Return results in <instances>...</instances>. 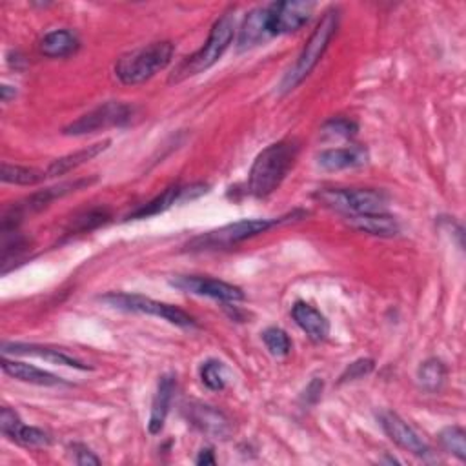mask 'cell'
I'll return each instance as SVG.
<instances>
[{"label":"cell","mask_w":466,"mask_h":466,"mask_svg":"<svg viewBox=\"0 0 466 466\" xmlns=\"http://www.w3.org/2000/svg\"><path fill=\"white\" fill-rule=\"evenodd\" d=\"M295 140H279L264 147L253 160L248 173V193L255 198L269 197L286 178L297 158Z\"/></svg>","instance_id":"cell-1"},{"label":"cell","mask_w":466,"mask_h":466,"mask_svg":"<svg viewBox=\"0 0 466 466\" xmlns=\"http://www.w3.org/2000/svg\"><path fill=\"white\" fill-rule=\"evenodd\" d=\"M339 15H340L339 7H335V5H331L329 9L324 11V15L320 16V20L315 25L313 33L306 40V46L302 47L300 55L297 56L295 64L282 76V80H280V84L277 87V91L280 95H286V93L293 91L317 67V64L324 56L331 38L335 36V33L339 29V18H340Z\"/></svg>","instance_id":"cell-2"},{"label":"cell","mask_w":466,"mask_h":466,"mask_svg":"<svg viewBox=\"0 0 466 466\" xmlns=\"http://www.w3.org/2000/svg\"><path fill=\"white\" fill-rule=\"evenodd\" d=\"M233 35H235V9H228L215 20L204 46L195 53H191L189 56H186L169 75L167 82L178 84L215 66L224 55V51L229 47Z\"/></svg>","instance_id":"cell-3"},{"label":"cell","mask_w":466,"mask_h":466,"mask_svg":"<svg viewBox=\"0 0 466 466\" xmlns=\"http://www.w3.org/2000/svg\"><path fill=\"white\" fill-rule=\"evenodd\" d=\"M173 53L175 46L167 40L147 44L122 55L115 64V75L124 86L142 84L166 69L173 58Z\"/></svg>","instance_id":"cell-4"},{"label":"cell","mask_w":466,"mask_h":466,"mask_svg":"<svg viewBox=\"0 0 466 466\" xmlns=\"http://www.w3.org/2000/svg\"><path fill=\"white\" fill-rule=\"evenodd\" d=\"M284 218H244L237 222L224 224L217 229L197 235L187 242L189 251H208V249H224L235 246L242 240L266 233L273 226H279Z\"/></svg>","instance_id":"cell-5"},{"label":"cell","mask_w":466,"mask_h":466,"mask_svg":"<svg viewBox=\"0 0 466 466\" xmlns=\"http://www.w3.org/2000/svg\"><path fill=\"white\" fill-rule=\"evenodd\" d=\"M313 197L342 217L359 213H380L386 211L388 206V195L371 187H329L319 189Z\"/></svg>","instance_id":"cell-6"},{"label":"cell","mask_w":466,"mask_h":466,"mask_svg":"<svg viewBox=\"0 0 466 466\" xmlns=\"http://www.w3.org/2000/svg\"><path fill=\"white\" fill-rule=\"evenodd\" d=\"M100 300L115 309L120 311H129V313H142V315H151V317H158L167 320L169 324H175L178 328H197V320L186 313L184 309H180L178 306L167 304V302H160L138 293H118V291H111L100 297Z\"/></svg>","instance_id":"cell-7"},{"label":"cell","mask_w":466,"mask_h":466,"mask_svg":"<svg viewBox=\"0 0 466 466\" xmlns=\"http://www.w3.org/2000/svg\"><path fill=\"white\" fill-rule=\"evenodd\" d=\"M133 107L120 100H107L86 115L78 116L71 124H67L62 133L71 137H82L89 133H96L109 127H122L131 122Z\"/></svg>","instance_id":"cell-8"},{"label":"cell","mask_w":466,"mask_h":466,"mask_svg":"<svg viewBox=\"0 0 466 466\" xmlns=\"http://www.w3.org/2000/svg\"><path fill=\"white\" fill-rule=\"evenodd\" d=\"M182 415L195 430L209 439L226 441L233 433V420L217 406L202 400H186L182 404Z\"/></svg>","instance_id":"cell-9"},{"label":"cell","mask_w":466,"mask_h":466,"mask_svg":"<svg viewBox=\"0 0 466 466\" xmlns=\"http://www.w3.org/2000/svg\"><path fill=\"white\" fill-rule=\"evenodd\" d=\"M169 284L180 291L198 295V297H209L220 302H238L244 300V291L229 282L213 279V277H202V275H178L169 280Z\"/></svg>","instance_id":"cell-10"},{"label":"cell","mask_w":466,"mask_h":466,"mask_svg":"<svg viewBox=\"0 0 466 466\" xmlns=\"http://www.w3.org/2000/svg\"><path fill=\"white\" fill-rule=\"evenodd\" d=\"M379 424L384 430V433L390 437L391 442H395L399 448L420 457L430 459L433 455L428 442L395 411H380L379 413Z\"/></svg>","instance_id":"cell-11"},{"label":"cell","mask_w":466,"mask_h":466,"mask_svg":"<svg viewBox=\"0 0 466 466\" xmlns=\"http://www.w3.org/2000/svg\"><path fill=\"white\" fill-rule=\"evenodd\" d=\"M315 4L304 0H286V2H271L269 9V27L271 35H286L299 31L311 16Z\"/></svg>","instance_id":"cell-12"},{"label":"cell","mask_w":466,"mask_h":466,"mask_svg":"<svg viewBox=\"0 0 466 466\" xmlns=\"http://www.w3.org/2000/svg\"><path fill=\"white\" fill-rule=\"evenodd\" d=\"M93 182H96V177L76 178V180H71V182H62V184H56V186H51V187H44L40 191L31 193L29 197L20 200L18 204H15L13 209L9 213H5V217L7 218H22V215L40 211V209L47 208L53 200L62 198V197H66L69 193L80 191L84 187H89Z\"/></svg>","instance_id":"cell-13"},{"label":"cell","mask_w":466,"mask_h":466,"mask_svg":"<svg viewBox=\"0 0 466 466\" xmlns=\"http://www.w3.org/2000/svg\"><path fill=\"white\" fill-rule=\"evenodd\" d=\"M0 430L5 437L25 448H46L51 444V437L47 431L36 426L24 424L18 413L9 406H4L0 410Z\"/></svg>","instance_id":"cell-14"},{"label":"cell","mask_w":466,"mask_h":466,"mask_svg":"<svg viewBox=\"0 0 466 466\" xmlns=\"http://www.w3.org/2000/svg\"><path fill=\"white\" fill-rule=\"evenodd\" d=\"M2 353H13V355H29V357H36V359H44L51 364H58V366H67V368H75V370H89L91 366L82 362L80 359H76L75 355L67 353L66 350L60 348H51V346H42V344H33V342H4L2 344Z\"/></svg>","instance_id":"cell-15"},{"label":"cell","mask_w":466,"mask_h":466,"mask_svg":"<svg viewBox=\"0 0 466 466\" xmlns=\"http://www.w3.org/2000/svg\"><path fill=\"white\" fill-rule=\"evenodd\" d=\"M273 38L271 27H269V9L268 5H260L251 9L238 29V38H237V47L238 51L251 49L255 46H260Z\"/></svg>","instance_id":"cell-16"},{"label":"cell","mask_w":466,"mask_h":466,"mask_svg":"<svg viewBox=\"0 0 466 466\" xmlns=\"http://www.w3.org/2000/svg\"><path fill=\"white\" fill-rule=\"evenodd\" d=\"M344 222L362 233L373 235V237H395L400 233L399 220L386 213H359V215H344Z\"/></svg>","instance_id":"cell-17"},{"label":"cell","mask_w":466,"mask_h":466,"mask_svg":"<svg viewBox=\"0 0 466 466\" xmlns=\"http://www.w3.org/2000/svg\"><path fill=\"white\" fill-rule=\"evenodd\" d=\"M175 388H177V380H175L173 373H164L158 379L157 391H155V397H153V402H151L149 419H147V431L151 435H157V433L162 431L166 417L169 413V406H171V400H173Z\"/></svg>","instance_id":"cell-18"},{"label":"cell","mask_w":466,"mask_h":466,"mask_svg":"<svg viewBox=\"0 0 466 466\" xmlns=\"http://www.w3.org/2000/svg\"><path fill=\"white\" fill-rule=\"evenodd\" d=\"M368 162V149L364 146H346L324 149L317 155V164L326 171H340L359 167Z\"/></svg>","instance_id":"cell-19"},{"label":"cell","mask_w":466,"mask_h":466,"mask_svg":"<svg viewBox=\"0 0 466 466\" xmlns=\"http://www.w3.org/2000/svg\"><path fill=\"white\" fill-rule=\"evenodd\" d=\"M111 146V140L106 138L102 142H95L87 147H82V149H76L73 153H67L64 157H58L55 160H51L47 166H46V175L47 178H53V177H62L84 164H87L91 158L98 157L100 153H104L107 147Z\"/></svg>","instance_id":"cell-20"},{"label":"cell","mask_w":466,"mask_h":466,"mask_svg":"<svg viewBox=\"0 0 466 466\" xmlns=\"http://www.w3.org/2000/svg\"><path fill=\"white\" fill-rule=\"evenodd\" d=\"M2 371L16 380H22V382H29V384H36V386H60V384H67L62 377L51 373V371H46V370H40L33 364H27V362H22V360H11L4 355L2 362Z\"/></svg>","instance_id":"cell-21"},{"label":"cell","mask_w":466,"mask_h":466,"mask_svg":"<svg viewBox=\"0 0 466 466\" xmlns=\"http://www.w3.org/2000/svg\"><path fill=\"white\" fill-rule=\"evenodd\" d=\"M291 317L295 324L315 342H320L329 333V322L328 319L311 304L308 302H295L291 308Z\"/></svg>","instance_id":"cell-22"},{"label":"cell","mask_w":466,"mask_h":466,"mask_svg":"<svg viewBox=\"0 0 466 466\" xmlns=\"http://www.w3.org/2000/svg\"><path fill=\"white\" fill-rule=\"evenodd\" d=\"M40 53L47 58H66L80 47L78 36L69 29H53L40 40Z\"/></svg>","instance_id":"cell-23"},{"label":"cell","mask_w":466,"mask_h":466,"mask_svg":"<svg viewBox=\"0 0 466 466\" xmlns=\"http://www.w3.org/2000/svg\"><path fill=\"white\" fill-rule=\"evenodd\" d=\"M180 191H182V186H178V184L166 187V189H164L162 193H158L155 198H151V200L146 202L144 206L137 208L127 218H131V220H140V218H149V217H155V215H160V213L167 211L171 206H175L177 202H180Z\"/></svg>","instance_id":"cell-24"},{"label":"cell","mask_w":466,"mask_h":466,"mask_svg":"<svg viewBox=\"0 0 466 466\" xmlns=\"http://www.w3.org/2000/svg\"><path fill=\"white\" fill-rule=\"evenodd\" d=\"M0 178L5 184H15V186H35L40 184L47 178L46 169L38 167H29V166H18V164H2L0 169Z\"/></svg>","instance_id":"cell-25"},{"label":"cell","mask_w":466,"mask_h":466,"mask_svg":"<svg viewBox=\"0 0 466 466\" xmlns=\"http://www.w3.org/2000/svg\"><path fill=\"white\" fill-rule=\"evenodd\" d=\"M446 375H448V370H446L444 362L439 360V359H426L424 362H420V366L417 370L419 384L426 391L441 390L444 380H446Z\"/></svg>","instance_id":"cell-26"},{"label":"cell","mask_w":466,"mask_h":466,"mask_svg":"<svg viewBox=\"0 0 466 466\" xmlns=\"http://www.w3.org/2000/svg\"><path fill=\"white\" fill-rule=\"evenodd\" d=\"M437 441L446 453H451L459 461H466V431L461 426H446L439 431Z\"/></svg>","instance_id":"cell-27"},{"label":"cell","mask_w":466,"mask_h":466,"mask_svg":"<svg viewBox=\"0 0 466 466\" xmlns=\"http://www.w3.org/2000/svg\"><path fill=\"white\" fill-rule=\"evenodd\" d=\"M200 380L202 384L211 391H222L226 388L228 380V370L226 364L218 359H208L200 364Z\"/></svg>","instance_id":"cell-28"},{"label":"cell","mask_w":466,"mask_h":466,"mask_svg":"<svg viewBox=\"0 0 466 466\" xmlns=\"http://www.w3.org/2000/svg\"><path fill=\"white\" fill-rule=\"evenodd\" d=\"M359 131V124L346 116H335L322 124L320 133L326 138H353Z\"/></svg>","instance_id":"cell-29"},{"label":"cell","mask_w":466,"mask_h":466,"mask_svg":"<svg viewBox=\"0 0 466 466\" xmlns=\"http://www.w3.org/2000/svg\"><path fill=\"white\" fill-rule=\"evenodd\" d=\"M262 340L271 355L286 357L291 351V340L288 333L277 326H269L262 331Z\"/></svg>","instance_id":"cell-30"},{"label":"cell","mask_w":466,"mask_h":466,"mask_svg":"<svg viewBox=\"0 0 466 466\" xmlns=\"http://www.w3.org/2000/svg\"><path fill=\"white\" fill-rule=\"evenodd\" d=\"M107 220H109V213L106 209H91L75 218L71 231H89L98 228L100 224H106Z\"/></svg>","instance_id":"cell-31"},{"label":"cell","mask_w":466,"mask_h":466,"mask_svg":"<svg viewBox=\"0 0 466 466\" xmlns=\"http://www.w3.org/2000/svg\"><path fill=\"white\" fill-rule=\"evenodd\" d=\"M375 368V362L371 359H357L353 360L350 366H346V370L340 375L339 382H348V380H357V379H364L366 375H370Z\"/></svg>","instance_id":"cell-32"},{"label":"cell","mask_w":466,"mask_h":466,"mask_svg":"<svg viewBox=\"0 0 466 466\" xmlns=\"http://www.w3.org/2000/svg\"><path fill=\"white\" fill-rule=\"evenodd\" d=\"M75 450V462L80 466H96L100 464V459L84 444H73Z\"/></svg>","instance_id":"cell-33"},{"label":"cell","mask_w":466,"mask_h":466,"mask_svg":"<svg viewBox=\"0 0 466 466\" xmlns=\"http://www.w3.org/2000/svg\"><path fill=\"white\" fill-rule=\"evenodd\" d=\"M322 386H324V382H322L320 379H313V380L306 386V390H304V399H306V402H309V404L317 402V400L320 399Z\"/></svg>","instance_id":"cell-34"},{"label":"cell","mask_w":466,"mask_h":466,"mask_svg":"<svg viewBox=\"0 0 466 466\" xmlns=\"http://www.w3.org/2000/svg\"><path fill=\"white\" fill-rule=\"evenodd\" d=\"M195 462L198 464V466H206V464H215V455H213V450L211 448H206V450H200V453H198V457L195 459Z\"/></svg>","instance_id":"cell-35"},{"label":"cell","mask_w":466,"mask_h":466,"mask_svg":"<svg viewBox=\"0 0 466 466\" xmlns=\"http://www.w3.org/2000/svg\"><path fill=\"white\" fill-rule=\"evenodd\" d=\"M15 96H16V89H15L13 86L2 84V87H0V98H2V102H9V100L15 98Z\"/></svg>","instance_id":"cell-36"}]
</instances>
